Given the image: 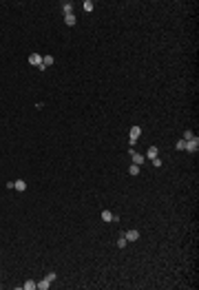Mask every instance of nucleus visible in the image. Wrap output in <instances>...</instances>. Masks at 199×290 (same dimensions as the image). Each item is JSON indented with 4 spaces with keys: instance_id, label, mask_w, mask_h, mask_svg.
<instances>
[{
    "instance_id": "6e6552de",
    "label": "nucleus",
    "mask_w": 199,
    "mask_h": 290,
    "mask_svg": "<svg viewBox=\"0 0 199 290\" xmlns=\"http://www.w3.org/2000/svg\"><path fill=\"white\" fill-rule=\"evenodd\" d=\"M64 22H66L69 27H73V25H75V13H69V16H64Z\"/></svg>"
},
{
    "instance_id": "0eeeda50",
    "label": "nucleus",
    "mask_w": 199,
    "mask_h": 290,
    "mask_svg": "<svg viewBox=\"0 0 199 290\" xmlns=\"http://www.w3.org/2000/svg\"><path fill=\"white\" fill-rule=\"evenodd\" d=\"M13 188H18L20 193H22V190H27V182H22V179H18V182H13Z\"/></svg>"
},
{
    "instance_id": "39448f33",
    "label": "nucleus",
    "mask_w": 199,
    "mask_h": 290,
    "mask_svg": "<svg viewBox=\"0 0 199 290\" xmlns=\"http://www.w3.org/2000/svg\"><path fill=\"white\" fill-rule=\"evenodd\" d=\"M139 133H142V129H139V126H131V140H129V142H131V144H135V140L139 137Z\"/></svg>"
},
{
    "instance_id": "a211bd4d",
    "label": "nucleus",
    "mask_w": 199,
    "mask_h": 290,
    "mask_svg": "<svg viewBox=\"0 0 199 290\" xmlns=\"http://www.w3.org/2000/svg\"><path fill=\"white\" fill-rule=\"evenodd\" d=\"M44 279H46V281H49V283H53V281H56V273H49V275H46V277H44Z\"/></svg>"
},
{
    "instance_id": "20e7f679",
    "label": "nucleus",
    "mask_w": 199,
    "mask_h": 290,
    "mask_svg": "<svg viewBox=\"0 0 199 290\" xmlns=\"http://www.w3.org/2000/svg\"><path fill=\"white\" fill-rule=\"evenodd\" d=\"M29 64H33V66H40V64H42V56H38V53H31V56H29Z\"/></svg>"
},
{
    "instance_id": "2eb2a0df",
    "label": "nucleus",
    "mask_w": 199,
    "mask_h": 290,
    "mask_svg": "<svg viewBox=\"0 0 199 290\" xmlns=\"http://www.w3.org/2000/svg\"><path fill=\"white\" fill-rule=\"evenodd\" d=\"M93 7H95L93 0H86V2H84V11H93Z\"/></svg>"
},
{
    "instance_id": "9d476101",
    "label": "nucleus",
    "mask_w": 199,
    "mask_h": 290,
    "mask_svg": "<svg viewBox=\"0 0 199 290\" xmlns=\"http://www.w3.org/2000/svg\"><path fill=\"white\" fill-rule=\"evenodd\" d=\"M62 11H64V16L73 13V5H71V2H62Z\"/></svg>"
},
{
    "instance_id": "1a4fd4ad",
    "label": "nucleus",
    "mask_w": 199,
    "mask_h": 290,
    "mask_svg": "<svg viewBox=\"0 0 199 290\" xmlns=\"http://www.w3.org/2000/svg\"><path fill=\"white\" fill-rule=\"evenodd\" d=\"M49 286H51V283H49L46 279H42V281H38V283H36V288H38V290H49Z\"/></svg>"
},
{
    "instance_id": "aec40b11",
    "label": "nucleus",
    "mask_w": 199,
    "mask_h": 290,
    "mask_svg": "<svg viewBox=\"0 0 199 290\" xmlns=\"http://www.w3.org/2000/svg\"><path fill=\"white\" fill-rule=\"evenodd\" d=\"M151 162H153V166H157V168L162 166V160H159V157H155V160H151Z\"/></svg>"
},
{
    "instance_id": "7ed1b4c3",
    "label": "nucleus",
    "mask_w": 199,
    "mask_h": 290,
    "mask_svg": "<svg viewBox=\"0 0 199 290\" xmlns=\"http://www.w3.org/2000/svg\"><path fill=\"white\" fill-rule=\"evenodd\" d=\"M129 153H131V160H133V164H137V166H139V164H144V155H139V153H137V151H133V149H131Z\"/></svg>"
},
{
    "instance_id": "423d86ee",
    "label": "nucleus",
    "mask_w": 199,
    "mask_h": 290,
    "mask_svg": "<svg viewBox=\"0 0 199 290\" xmlns=\"http://www.w3.org/2000/svg\"><path fill=\"white\" fill-rule=\"evenodd\" d=\"M137 239H139V233L137 230H129L126 233V241H137Z\"/></svg>"
},
{
    "instance_id": "f3484780",
    "label": "nucleus",
    "mask_w": 199,
    "mask_h": 290,
    "mask_svg": "<svg viewBox=\"0 0 199 290\" xmlns=\"http://www.w3.org/2000/svg\"><path fill=\"white\" fill-rule=\"evenodd\" d=\"M192 137H195V133H192V131H186V133H184V137H182V140H186V142H188V140H192Z\"/></svg>"
},
{
    "instance_id": "9b49d317",
    "label": "nucleus",
    "mask_w": 199,
    "mask_h": 290,
    "mask_svg": "<svg viewBox=\"0 0 199 290\" xmlns=\"http://www.w3.org/2000/svg\"><path fill=\"white\" fill-rule=\"evenodd\" d=\"M102 219H104V222H113L115 217H113V213H111V210H102Z\"/></svg>"
},
{
    "instance_id": "dca6fc26",
    "label": "nucleus",
    "mask_w": 199,
    "mask_h": 290,
    "mask_svg": "<svg viewBox=\"0 0 199 290\" xmlns=\"http://www.w3.org/2000/svg\"><path fill=\"white\" fill-rule=\"evenodd\" d=\"M186 149V140H177V151H184Z\"/></svg>"
},
{
    "instance_id": "f8f14e48",
    "label": "nucleus",
    "mask_w": 199,
    "mask_h": 290,
    "mask_svg": "<svg viewBox=\"0 0 199 290\" xmlns=\"http://www.w3.org/2000/svg\"><path fill=\"white\" fill-rule=\"evenodd\" d=\"M24 290H36V281L33 279H27V281H24Z\"/></svg>"
},
{
    "instance_id": "6ab92c4d",
    "label": "nucleus",
    "mask_w": 199,
    "mask_h": 290,
    "mask_svg": "<svg viewBox=\"0 0 199 290\" xmlns=\"http://www.w3.org/2000/svg\"><path fill=\"white\" fill-rule=\"evenodd\" d=\"M117 246H119V248L126 246V237H119V239H117Z\"/></svg>"
},
{
    "instance_id": "ddd939ff",
    "label": "nucleus",
    "mask_w": 199,
    "mask_h": 290,
    "mask_svg": "<svg viewBox=\"0 0 199 290\" xmlns=\"http://www.w3.org/2000/svg\"><path fill=\"white\" fill-rule=\"evenodd\" d=\"M148 157H151V160H155L157 157V146H151V149H148V153H146Z\"/></svg>"
},
{
    "instance_id": "4468645a",
    "label": "nucleus",
    "mask_w": 199,
    "mask_h": 290,
    "mask_svg": "<svg viewBox=\"0 0 199 290\" xmlns=\"http://www.w3.org/2000/svg\"><path fill=\"white\" fill-rule=\"evenodd\" d=\"M129 173H131V175H137V173H139V166H137V164H131V166H129Z\"/></svg>"
},
{
    "instance_id": "f03ea898",
    "label": "nucleus",
    "mask_w": 199,
    "mask_h": 290,
    "mask_svg": "<svg viewBox=\"0 0 199 290\" xmlns=\"http://www.w3.org/2000/svg\"><path fill=\"white\" fill-rule=\"evenodd\" d=\"M51 64H53V56H42V64H40L38 69H40V71H46Z\"/></svg>"
},
{
    "instance_id": "f257e3e1",
    "label": "nucleus",
    "mask_w": 199,
    "mask_h": 290,
    "mask_svg": "<svg viewBox=\"0 0 199 290\" xmlns=\"http://www.w3.org/2000/svg\"><path fill=\"white\" fill-rule=\"evenodd\" d=\"M197 149H199V140H197V135H195L192 140L186 142V149H184V151H188V153H197Z\"/></svg>"
}]
</instances>
